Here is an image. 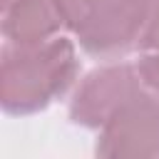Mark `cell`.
Masks as SVG:
<instances>
[{
  "label": "cell",
  "instance_id": "52a82bcc",
  "mask_svg": "<svg viewBox=\"0 0 159 159\" xmlns=\"http://www.w3.org/2000/svg\"><path fill=\"white\" fill-rule=\"evenodd\" d=\"M137 67L144 80V87L152 89L154 94H159V50H144Z\"/></svg>",
  "mask_w": 159,
  "mask_h": 159
},
{
  "label": "cell",
  "instance_id": "9c48e42d",
  "mask_svg": "<svg viewBox=\"0 0 159 159\" xmlns=\"http://www.w3.org/2000/svg\"><path fill=\"white\" fill-rule=\"evenodd\" d=\"M7 2H10V0H2V5H7Z\"/></svg>",
  "mask_w": 159,
  "mask_h": 159
},
{
  "label": "cell",
  "instance_id": "7a4b0ae2",
  "mask_svg": "<svg viewBox=\"0 0 159 159\" xmlns=\"http://www.w3.org/2000/svg\"><path fill=\"white\" fill-rule=\"evenodd\" d=\"M154 2L157 0H109L72 32L87 55L117 60L132 50H142Z\"/></svg>",
  "mask_w": 159,
  "mask_h": 159
},
{
  "label": "cell",
  "instance_id": "6da1fadb",
  "mask_svg": "<svg viewBox=\"0 0 159 159\" xmlns=\"http://www.w3.org/2000/svg\"><path fill=\"white\" fill-rule=\"evenodd\" d=\"M80 62L67 37H50L35 45L5 42L0 52L2 109L7 114H35L75 84Z\"/></svg>",
  "mask_w": 159,
  "mask_h": 159
},
{
  "label": "cell",
  "instance_id": "277c9868",
  "mask_svg": "<svg viewBox=\"0 0 159 159\" xmlns=\"http://www.w3.org/2000/svg\"><path fill=\"white\" fill-rule=\"evenodd\" d=\"M94 152L99 157H159V94L142 89L102 127Z\"/></svg>",
  "mask_w": 159,
  "mask_h": 159
},
{
  "label": "cell",
  "instance_id": "3957f363",
  "mask_svg": "<svg viewBox=\"0 0 159 159\" xmlns=\"http://www.w3.org/2000/svg\"><path fill=\"white\" fill-rule=\"evenodd\" d=\"M144 87L137 65L112 62L92 70L70 99V119L87 129H99L124 102L137 97Z\"/></svg>",
  "mask_w": 159,
  "mask_h": 159
},
{
  "label": "cell",
  "instance_id": "ba28073f",
  "mask_svg": "<svg viewBox=\"0 0 159 159\" xmlns=\"http://www.w3.org/2000/svg\"><path fill=\"white\" fill-rule=\"evenodd\" d=\"M144 50H159V0L154 2L152 20H149L147 32H144V40H142V52Z\"/></svg>",
  "mask_w": 159,
  "mask_h": 159
},
{
  "label": "cell",
  "instance_id": "5b68a950",
  "mask_svg": "<svg viewBox=\"0 0 159 159\" xmlns=\"http://www.w3.org/2000/svg\"><path fill=\"white\" fill-rule=\"evenodd\" d=\"M65 27L55 0H10L2 5V35L15 45H35Z\"/></svg>",
  "mask_w": 159,
  "mask_h": 159
},
{
  "label": "cell",
  "instance_id": "8992f818",
  "mask_svg": "<svg viewBox=\"0 0 159 159\" xmlns=\"http://www.w3.org/2000/svg\"><path fill=\"white\" fill-rule=\"evenodd\" d=\"M109 0H55L60 15H62V22H65V30H75L80 22H84L92 12H97L102 5H107Z\"/></svg>",
  "mask_w": 159,
  "mask_h": 159
}]
</instances>
